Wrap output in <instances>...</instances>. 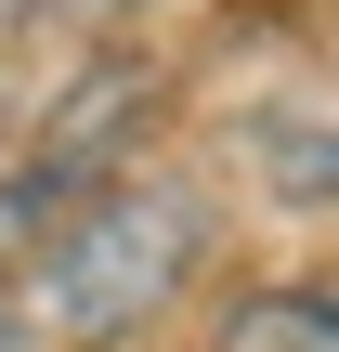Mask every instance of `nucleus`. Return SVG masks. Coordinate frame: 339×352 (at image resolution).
Returning <instances> with one entry per match:
<instances>
[{
  "instance_id": "1",
  "label": "nucleus",
  "mask_w": 339,
  "mask_h": 352,
  "mask_svg": "<svg viewBox=\"0 0 339 352\" xmlns=\"http://www.w3.org/2000/svg\"><path fill=\"white\" fill-rule=\"evenodd\" d=\"M209 248V209L183 183H105L52 222V248L0 287V352H91L131 340Z\"/></svg>"
},
{
  "instance_id": "3",
  "label": "nucleus",
  "mask_w": 339,
  "mask_h": 352,
  "mask_svg": "<svg viewBox=\"0 0 339 352\" xmlns=\"http://www.w3.org/2000/svg\"><path fill=\"white\" fill-rule=\"evenodd\" d=\"M261 170H274V196H287V209H339V131H274V144H261Z\"/></svg>"
},
{
  "instance_id": "2",
  "label": "nucleus",
  "mask_w": 339,
  "mask_h": 352,
  "mask_svg": "<svg viewBox=\"0 0 339 352\" xmlns=\"http://www.w3.org/2000/svg\"><path fill=\"white\" fill-rule=\"evenodd\" d=\"M209 352H339V274H300V287H248L222 314Z\"/></svg>"
},
{
  "instance_id": "4",
  "label": "nucleus",
  "mask_w": 339,
  "mask_h": 352,
  "mask_svg": "<svg viewBox=\"0 0 339 352\" xmlns=\"http://www.w3.org/2000/svg\"><path fill=\"white\" fill-rule=\"evenodd\" d=\"M26 13H52V0H0V26H26Z\"/></svg>"
}]
</instances>
